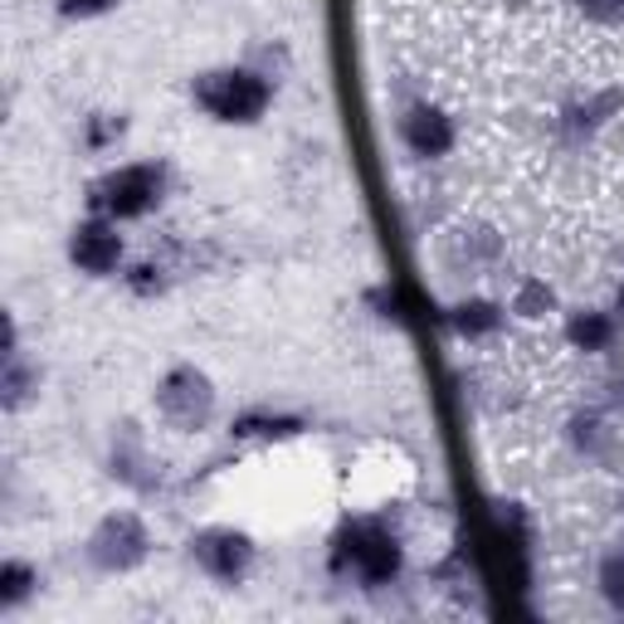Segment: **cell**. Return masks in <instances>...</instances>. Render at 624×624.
<instances>
[{
    "mask_svg": "<svg viewBox=\"0 0 624 624\" xmlns=\"http://www.w3.org/2000/svg\"><path fill=\"white\" fill-rule=\"evenodd\" d=\"M156 186H162V176H156L152 166H127V171H117V176H108L93 201L108 205L113 215H142L146 205L156 201Z\"/></svg>",
    "mask_w": 624,
    "mask_h": 624,
    "instance_id": "277c9868",
    "label": "cell"
},
{
    "mask_svg": "<svg viewBox=\"0 0 624 624\" xmlns=\"http://www.w3.org/2000/svg\"><path fill=\"white\" fill-rule=\"evenodd\" d=\"M30 585H34V571L20 566V561H10V566L0 571V605L24 601V595H30Z\"/></svg>",
    "mask_w": 624,
    "mask_h": 624,
    "instance_id": "30bf717a",
    "label": "cell"
},
{
    "mask_svg": "<svg viewBox=\"0 0 624 624\" xmlns=\"http://www.w3.org/2000/svg\"><path fill=\"white\" fill-rule=\"evenodd\" d=\"M146 556V532L137 518H108L93 536V561L108 571H127Z\"/></svg>",
    "mask_w": 624,
    "mask_h": 624,
    "instance_id": "3957f363",
    "label": "cell"
},
{
    "mask_svg": "<svg viewBox=\"0 0 624 624\" xmlns=\"http://www.w3.org/2000/svg\"><path fill=\"white\" fill-rule=\"evenodd\" d=\"M605 595L624 605V561H605Z\"/></svg>",
    "mask_w": 624,
    "mask_h": 624,
    "instance_id": "4fadbf2b",
    "label": "cell"
},
{
    "mask_svg": "<svg viewBox=\"0 0 624 624\" xmlns=\"http://www.w3.org/2000/svg\"><path fill=\"white\" fill-rule=\"evenodd\" d=\"M620 303H624V293H620Z\"/></svg>",
    "mask_w": 624,
    "mask_h": 624,
    "instance_id": "9a60e30c",
    "label": "cell"
},
{
    "mask_svg": "<svg viewBox=\"0 0 624 624\" xmlns=\"http://www.w3.org/2000/svg\"><path fill=\"white\" fill-rule=\"evenodd\" d=\"M195 556H201V566L211 571V576L235 581L239 571L249 566L254 546H249V536H239V532H205L201 542H195Z\"/></svg>",
    "mask_w": 624,
    "mask_h": 624,
    "instance_id": "8992f818",
    "label": "cell"
},
{
    "mask_svg": "<svg viewBox=\"0 0 624 624\" xmlns=\"http://www.w3.org/2000/svg\"><path fill=\"white\" fill-rule=\"evenodd\" d=\"M69 254H73V264L89 268V274H108V268L117 264V254H122V239L108 225H83L79 235H73Z\"/></svg>",
    "mask_w": 624,
    "mask_h": 624,
    "instance_id": "52a82bcc",
    "label": "cell"
},
{
    "mask_svg": "<svg viewBox=\"0 0 624 624\" xmlns=\"http://www.w3.org/2000/svg\"><path fill=\"white\" fill-rule=\"evenodd\" d=\"M298 430V420H288V415H244L235 424V434H293Z\"/></svg>",
    "mask_w": 624,
    "mask_h": 624,
    "instance_id": "8fae6325",
    "label": "cell"
},
{
    "mask_svg": "<svg viewBox=\"0 0 624 624\" xmlns=\"http://www.w3.org/2000/svg\"><path fill=\"white\" fill-rule=\"evenodd\" d=\"M610 337H615V327H610V317H601V313H585V317L571 323V341L585 347V351H601Z\"/></svg>",
    "mask_w": 624,
    "mask_h": 624,
    "instance_id": "9c48e42d",
    "label": "cell"
},
{
    "mask_svg": "<svg viewBox=\"0 0 624 624\" xmlns=\"http://www.w3.org/2000/svg\"><path fill=\"white\" fill-rule=\"evenodd\" d=\"M195 98L225 122H249L268 108V83L254 73H205L195 83Z\"/></svg>",
    "mask_w": 624,
    "mask_h": 624,
    "instance_id": "6da1fadb",
    "label": "cell"
},
{
    "mask_svg": "<svg viewBox=\"0 0 624 624\" xmlns=\"http://www.w3.org/2000/svg\"><path fill=\"white\" fill-rule=\"evenodd\" d=\"M406 142L420 156H439V152L454 146V127H449V117L434 113V108H415V113L406 117Z\"/></svg>",
    "mask_w": 624,
    "mask_h": 624,
    "instance_id": "ba28073f",
    "label": "cell"
},
{
    "mask_svg": "<svg viewBox=\"0 0 624 624\" xmlns=\"http://www.w3.org/2000/svg\"><path fill=\"white\" fill-rule=\"evenodd\" d=\"M211 406H215V396H211V381H205L201 371H171L166 376L162 410L181 424V430H195V424L211 415Z\"/></svg>",
    "mask_w": 624,
    "mask_h": 624,
    "instance_id": "7a4b0ae2",
    "label": "cell"
},
{
    "mask_svg": "<svg viewBox=\"0 0 624 624\" xmlns=\"http://www.w3.org/2000/svg\"><path fill=\"white\" fill-rule=\"evenodd\" d=\"M113 0H64V16H98V10H108Z\"/></svg>",
    "mask_w": 624,
    "mask_h": 624,
    "instance_id": "5bb4252c",
    "label": "cell"
},
{
    "mask_svg": "<svg viewBox=\"0 0 624 624\" xmlns=\"http://www.w3.org/2000/svg\"><path fill=\"white\" fill-rule=\"evenodd\" d=\"M347 556L357 561V571L366 581H390L400 571V546L396 536L381 528H351L347 532Z\"/></svg>",
    "mask_w": 624,
    "mask_h": 624,
    "instance_id": "5b68a950",
    "label": "cell"
},
{
    "mask_svg": "<svg viewBox=\"0 0 624 624\" xmlns=\"http://www.w3.org/2000/svg\"><path fill=\"white\" fill-rule=\"evenodd\" d=\"M454 323H459V333H493L498 313L488 308V303H463V308L454 313Z\"/></svg>",
    "mask_w": 624,
    "mask_h": 624,
    "instance_id": "7c38bea8",
    "label": "cell"
}]
</instances>
